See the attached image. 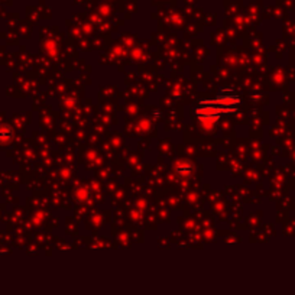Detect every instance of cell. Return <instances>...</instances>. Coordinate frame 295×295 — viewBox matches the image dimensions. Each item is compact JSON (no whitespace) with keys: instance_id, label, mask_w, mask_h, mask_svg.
I'll return each instance as SVG.
<instances>
[{"instance_id":"1","label":"cell","mask_w":295,"mask_h":295,"mask_svg":"<svg viewBox=\"0 0 295 295\" xmlns=\"http://www.w3.org/2000/svg\"><path fill=\"white\" fill-rule=\"evenodd\" d=\"M196 116L201 120H217L221 116L233 114L237 111L234 106H226L218 100H200L194 107Z\"/></svg>"},{"instance_id":"2","label":"cell","mask_w":295,"mask_h":295,"mask_svg":"<svg viewBox=\"0 0 295 295\" xmlns=\"http://www.w3.org/2000/svg\"><path fill=\"white\" fill-rule=\"evenodd\" d=\"M193 171H194V164L191 161H184L177 167V174L180 177H188L193 174Z\"/></svg>"}]
</instances>
